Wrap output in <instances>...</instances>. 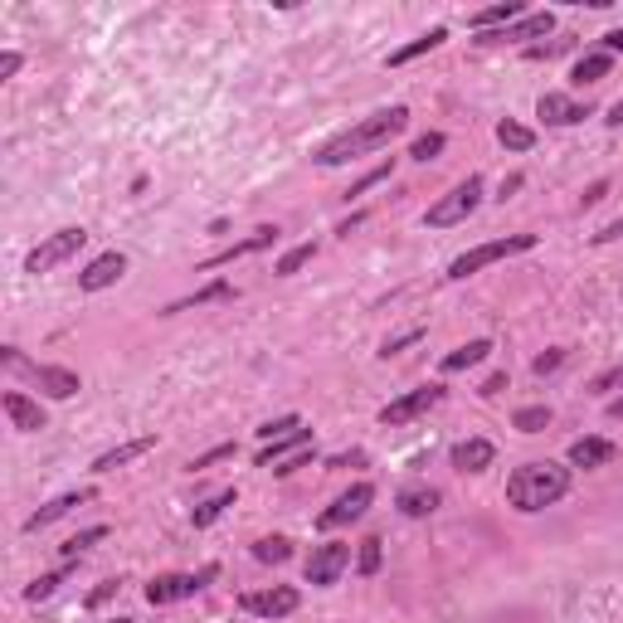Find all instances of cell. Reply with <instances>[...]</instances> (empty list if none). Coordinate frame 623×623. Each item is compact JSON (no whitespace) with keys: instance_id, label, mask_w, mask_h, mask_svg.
<instances>
[{"instance_id":"1","label":"cell","mask_w":623,"mask_h":623,"mask_svg":"<svg viewBox=\"0 0 623 623\" xmlns=\"http://www.w3.org/2000/svg\"><path fill=\"white\" fill-rule=\"evenodd\" d=\"M404 127H409V108H404V103L370 112L366 122H356L351 132L331 137L327 147L317 151V166H346V161H356V156H366V151L390 147V137H400Z\"/></svg>"},{"instance_id":"2","label":"cell","mask_w":623,"mask_h":623,"mask_svg":"<svg viewBox=\"0 0 623 623\" xmlns=\"http://www.w3.org/2000/svg\"><path fill=\"white\" fill-rule=\"evenodd\" d=\"M570 492V468L560 463H521L512 477H507V502L516 512H546L560 497Z\"/></svg>"},{"instance_id":"3","label":"cell","mask_w":623,"mask_h":623,"mask_svg":"<svg viewBox=\"0 0 623 623\" xmlns=\"http://www.w3.org/2000/svg\"><path fill=\"white\" fill-rule=\"evenodd\" d=\"M531 249H536V234H512V239L477 244V249H468V254H458L453 263H448V278H453V283H463V278L482 273L487 263H502V258H512V254H531Z\"/></svg>"},{"instance_id":"4","label":"cell","mask_w":623,"mask_h":623,"mask_svg":"<svg viewBox=\"0 0 623 623\" xmlns=\"http://www.w3.org/2000/svg\"><path fill=\"white\" fill-rule=\"evenodd\" d=\"M0 361H5L10 370H25V375L35 380L49 400H74L78 390H83L74 370H64V366H35V361H25V356H20V346H0Z\"/></svg>"},{"instance_id":"5","label":"cell","mask_w":623,"mask_h":623,"mask_svg":"<svg viewBox=\"0 0 623 623\" xmlns=\"http://www.w3.org/2000/svg\"><path fill=\"white\" fill-rule=\"evenodd\" d=\"M312 458H317V439H312V429H297L293 439L263 443V453H258V468H273L278 477H293L297 468H307Z\"/></svg>"},{"instance_id":"6","label":"cell","mask_w":623,"mask_h":623,"mask_svg":"<svg viewBox=\"0 0 623 623\" xmlns=\"http://www.w3.org/2000/svg\"><path fill=\"white\" fill-rule=\"evenodd\" d=\"M477 205H482V176H468V181H458L448 195H443L439 205H429V215H424V224L429 229H453V224H463L468 215H473Z\"/></svg>"},{"instance_id":"7","label":"cell","mask_w":623,"mask_h":623,"mask_svg":"<svg viewBox=\"0 0 623 623\" xmlns=\"http://www.w3.org/2000/svg\"><path fill=\"white\" fill-rule=\"evenodd\" d=\"M83 244H88V229H83V224H69V229L49 234L44 244H35V249L25 254V273H54V268L69 263Z\"/></svg>"},{"instance_id":"8","label":"cell","mask_w":623,"mask_h":623,"mask_svg":"<svg viewBox=\"0 0 623 623\" xmlns=\"http://www.w3.org/2000/svg\"><path fill=\"white\" fill-rule=\"evenodd\" d=\"M220 575V565H205V570H195V575H156L147 585V604H181V599H195L200 589L210 585Z\"/></svg>"},{"instance_id":"9","label":"cell","mask_w":623,"mask_h":623,"mask_svg":"<svg viewBox=\"0 0 623 623\" xmlns=\"http://www.w3.org/2000/svg\"><path fill=\"white\" fill-rule=\"evenodd\" d=\"M297 604H302V594L293 585H273V589H249V594H239V609L244 614H254V619H288L297 614Z\"/></svg>"},{"instance_id":"10","label":"cell","mask_w":623,"mask_h":623,"mask_svg":"<svg viewBox=\"0 0 623 623\" xmlns=\"http://www.w3.org/2000/svg\"><path fill=\"white\" fill-rule=\"evenodd\" d=\"M439 400H443V385H419V390H409V395L385 404V409H380V424H385V429H400V424H409V419L429 414Z\"/></svg>"},{"instance_id":"11","label":"cell","mask_w":623,"mask_h":623,"mask_svg":"<svg viewBox=\"0 0 623 623\" xmlns=\"http://www.w3.org/2000/svg\"><path fill=\"white\" fill-rule=\"evenodd\" d=\"M370 502H375V487H370V482H356L351 492H341V497L331 502L327 512L317 516V526H322V531H336V526H351V521H361V516H366V507H370Z\"/></svg>"},{"instance_id":"12","label":"cell","mask_w":623,"mask_h":623,"mask_svg":"<svg viewBox=\"0 0 623 623\" xmlns=\"http://www.w3.org/2000/svg\"><path fill=\"white\" fill-rule=\"evenodd\" d=\"M351 565V546L346 541H327V546L312 550V560H307V585L327 589L341 580V570Z\"/></svg>"},{"instance_id":"13","label":"cell","mask_w":623,"mask_h":623,"mask_svg":"<svg viewBox=\"0 0 623 623\" xmlns=\"http://www.w3.org/2000/svg\"><path fill=\"white\" fill-rule=\"evenodd\" d=\"M273 244H278V224H258L249 239H239V244H229V249H220V254L205 258V263H200V273L224 268V263H234V258H249V254H258V249H273Z\"/></svg>"},{"instance_id":"14","label":"cell","mask_w":623,"mask_h":623,"mask_svg":"<svg viewBox=\"0 0 623 623\" xmlns=\"http://www.w3.org/2000/svg\"><path fill=\"white\" fill-rule=\"evenodd\" d=\"M555 30V15L550 10H531V15H521L516 25L507 30H492V35H482L477 44H516V39H546Z\"/></svg>"},{"instance_id":"15","label":"cell","mask_w":623,"mask_h":623,"mask_svg":"<svg viewBox=\"0 0 623 623\" xmlns=\"http://www.w3.org/2000/svg\"><path fill=\"white\" fill-rule=\"evenodd\" d=\"M122 273H127V254L108 249V254H98L83 273H78V288H83V293H103V288H112Z\"/></svg>"},{"instance_id":"16","label":"cell","mask_w":623,"mask_h":623,"mask_svg":"<svg viewBox=\"0 0 623 623\" xmlns=\"http://www.w3.org/2000/svg\"><path fill=\"white\" fill-rule=\"evenodd\" d=\"M536 117H541L546 127H575V122H585V117H589V108H585V103H575L570 93H541Z\"/></svg>"},{"instance_id":"17","label":"cell","mask_w":623,"mask_h":623,"mask_svg":"<svg viewBox=\"0 0 623 623\" xmlns=\"http://www.w3.org/2000/svg\"><path fill=\"white\" fill-rule=\"evenodd\" d=\"M151 448H156V434H147V439H132V443H117V448H108V453H98V458H93V473H117V468H127V463L147 458Z\"/></svg>"},{"instance_id":"18","label":"cell","mask_w":623,"mask_h":623,"mask_svg":"<svg viewBox=\"0 0 623 623\" xmlns=\"http://www.w3.org/2000/svg\"><path fill=\"white\" fill-rule=\"evenodd\" d=\"M93 502V487H78V492H64V497H54L49 507H39L30 521H25V531H44V526H54L59 516H69L74 507H88Z\"/></svg>"},{"instance_id":"19","label":"cell","mask_w":623,"mask_h":623,"mask_svg":"<svg viewBox=\"0 0 623 623\" xmlns=\"http://www.w3.org/2000/svg\"><path fill=\"white\" fill-rule=\"evenodd\" d=\"M5 414H10V424L20 429V434H39L44 429V409H39L30 395H20V390H5Z\"/></svg>"},{"instance_id":"20","label":"cell","mask_w":623,"mask_h":623,"mask_svg":"<svg viewBox=\"0 0 623 623\" xmlns=\"http://www.w3.org/2000/svg\"><path fill=\"white\" fill-rule=\"evenodd\" d=\"M492 458H497V448H492L487 439L453 443V468H458V473H487V468H492Z\"/></svg>"},{"instance_id":"21","label":"cell","mask_w":623,"mask_h":623,"mask_svg":"<svg viewBox=\"0 0 623 623\" xmlns=\"http://www.w3.org/2000/svg\"><path fill=\"white\" fill-rule=\"evenodd\" d=\"M614 443L609 439H575L570 443V468H604V463H614Z\"/></svg>"},{"instance_id":"22","label":"cell","mask_w":623,"mask_h":623,"mask_svg":"<svg viewBox=\"0 0 623 623\" xmlns=\"http://www.w3.org/2000/svg\"><path fill=\"white\" fill-rule=\"evenodd\" d=\"M526 10H521V0H502V5H487V10H473L468 15V25H473L477 35H492V25H516Z\"/></svg>"},{"instance_id":"23","label":"cell","mask_w":623,"mask_h":623,"mask_svg":"<svg viewBox=\"0 0 623 623\" xmlns=\"http://www.w3.org/2000/svg\"><path fill=\"white\" fill-rule=\"evenodd\" d=\"M487 356H492V341L477 336V341H468V346H458V351L443 356V375H458V370H468V366H482Z\"/></svg>"},{"instance_id":"24","label":"cell","mask_w":623,"mask_h":623,"mask_svg":"<svg viewBox=\"0 0 623 623\" xmlns=\"http://www.w3.org/2000/svg\"><path fill=\"white\" fill-rule=\"evenodd\" d=\"M443 39H448V30H429V35H419V39H409V44H404V49H395V54H390V59H385V64H390V69H400V64H409V59H419V54H429V49H439Z\"/></svg>"},{"instance_id":"25","label":"cell","mask_w":623,"mask_h":623,"mask_svg":"<svg viewBox=\"0 0 623 623\" xmlns=\"http://www.w3.org/2000/svg\"><path fill=\"white\" fill-rule=\"evenodd\" d=\"M400 512L404 516H434V512H439V492H434V487H404V492H400Z\"/></svg>"},{"instance_id":"26","label":"cell","mask_w":623,"mask_h":623,"mask_svg":"<svg viewBox=\"0 0 623 623\" xmlns=\"http://www.w3.org/2000/svg\"><path fill=\"white\" fill-rule=\"evenodd\" d=\"M234 502H239V492H234V487H224V492H215L210 502H200V507L190 512V521H195V526H215V521L224 516V507H234Z\"/></svg>"},{"instance_id":"27","label":"cell","mask_w":623,"mask_h":623,"mask_svg":"<svg viewBox=\"0 0 623 623\" xmlns=\"http://www.w3.org/2000/svg\"><path fill=\"white\" fill-rule=\"evenodd\" d=\"M497 142L507 151H531L536 147V132L521 127V122H512V117H502V122H497Z\"/></svg>"},{"instance_id":"28","label":"cell","mask_w":623,"mask_h":623,"mask_svg":"<svg viewBox=\"0 0 623 623\" xmlns=\"http://www.w3.org/2000/svg\"><path fill=\"white\" fill-rule=\"evenodd\" d=\"M609 69H614V54H585L580 64H575V83L585 88V83H599V78H609Z\"/></svg>"},{"instance_id":"29","label":"cell","mask_w":623,"mask_h":623,"mask_svg":"<svg viewBox=\"0 0 623 623\" xmlns=\"http://www.w3.org/2000/svg\"><path fill=\"white\" fill-rule=\"evenodd\" d=\"M98 541H108V526H88V531H78V536H69L64 546H59V555H64V565H74L78 555L88 546H98Z\"/></svg>"},{"instance_id":"30","label":"cell","mask_w":623,"mask_h":623,"mask_svg":"<svg viewBox=\"0 0 623 623\" xmlns=\"http://www.w3.org/2000/svg\"><path fill=\"white\" fill-rule=\"evenodd\" d=\"M293 555V541L288 536H263V541H254V560H263V565H283Z\"/></svg>"},{"instance_id":"31","label":"cell","mask_w":623,"mask_h":623,"mask_svg":"<svg viewBox=\"0 0 623 623\" xmlns=\"http://www.w3.org/2000/svg\"><path fill=\"white\" fill-rule=\"evenodd\" d=\"M220 297H234V288L229 283H210V288H200V293L181 297V302H171L166 312H190V307H205V302H220Z\"/></svg>"},{"instance_id":"32","label":"cell","mask_w":623,"mask_h":623,"mask_svg":"<svg viewBox=\"0 0 623 623\" xmlns=\"http://www.w3.org/2000/svg\"><path fill=\"white\" fill-rule=\"evenodd\" d=\"M512 424L521 434H541V429H550V404H526V409H516Z\"/></svg>"},{"instance_id":"33","label":"cell","mask_w":623,"mask_h":623,"mask_svg":"<svg viewBox=\"0 0 623 623\" xmlns=\"http://www.w3.org/2000/svg\"><path fill=\"white\" fill-rule=\"evenodd\" d=\"M312 258H317V244H297V249H288V254L278 258V268H273V273H278V278H293L297 268H307Z\"/></svg>"},{"instance_id":"34","label":"cell","mask_w":623,"mask_h":623,"mask_svg":"<svg viewBox=\"0 0 623 623\" xmlns=\"http://www.w3.org/2000/svg\"><path fill=\"white\" fill-rule=\"evenodd\" d=\"M69 570H74V565H64V570H49V575H39L35 585L25 589V599H30V604H39V599H49L54 589L64 585V580H69Z\"/></svg>"},{"instance_id":"35","label":"cell","mask_w":623,"mask_h":623,"mask_svg":"<svg viewBox=\"0 0 623 623\" xmlns=\"http://www.w3.org/2000/svg\"><path fill=\"white\" fill-rule=\"evenodd\" d=\"M297 429H302V419H297V414H283V419H268V424L258 429V439H263V443H278V439H293Z\"/></svg>"},{"instance_id":"36","label":"cell","mask_w":623,"mask_h":623,"mask_svg":"<svg viewBox=\"0 0 623 623\" xmlns=\"http://www.w3.org/2000/svg\"><path fill=\"white\" fill-rule=\"evenodd\" d=\"M443 147H448V137H443V132H424V137H414L409 156H414V161H434Z\"/></svg>"},{"instance_id":"37","label":"cell","mask_w":623,"mask_h":623,"mask_svg":"<svg viewBox=\"0 0 623 623\" xmlns=\"http://www.w3.org/2000/svg\"><path fill=\"white\" fill-rule=\"evenodd\" d=\"M390 171H395V166H390V161H380V166H375V171H366L361 181H351V190H346V200H351V195H366L370 185H380L385 176H390Z\"/></svg>"},{"instance_id":"38","label":"cell","mask_w":623,"mask_h":623,"mask_svg":"<svg viewBox=\"0 0 623 623\" xmlns=\"http://www.w3.org/2000/svg\"><path fill=\"white\" fill-rule=\"evenodd\" d=\"M224 458H234V443H220V448H210V453H200V458H190V473H200V468H215Z\"/></svg>"},{"instance_id":"39","label":"cell","mask_w":623,"mask_h":623,"mask_svg":"<svg viewBox=\"0 0 623 623\" xmlns=\"http://www.w3.org/2000/svg\"><path fill=\"white\" fill-rule=\"evenodd\" d=\"M380 570V536H366L361 541V575H375Z\"/></svg>"},{"instance_id":"40","label":"cell","mask_w":623,"mask_h":623,"mask_svg":"<svg viewBox=\"0 0 623 623\" xmlns=\"http://www.w3.org/2000/svg\"><path fill=\"white\" fill-rule=\"evenodd\" d=\"M619 385H623V366H609L604 375H594V380H589V390H594V395H609V390H619Z\"/></svg>"},{"instance_id":"41","label":"cell","mask_w":623,"mask_h":623,"mask_svg":"<svg viewBox=\"0 0 623 623\" xmlns=\"http://www.w3.org/2000/svg\"><path fill=\"white\" fill-rule=\"evenodd\" d=\"M424 336V327H414V331H404V336H390L385 346H380V356H395V351H404V346H414Z\"/></svg>"},{"instance_id":"42","label":"cell","mask_w":623,"mask_h":623,"mask_svg":"<svg viewBox=\"0 0 623 623\" xmlns=\"http://www.w3.org/2000/svg\"><path fill=\"white\" fill-rule=\"evenodd\" d=\"M502 390H507V370H497V375H487V380H482V390H477V395H482V400H497V395H502Z\"/></svg>"},{"instance_id":"43","label":"cell","mask_w":623,"mask_h":623,"mask_svg":"<svg viewBox=\"0 0 623 623\" xmlns=\"http://www.w3.org/2000/svg\"><path fill=\"white\" fill-rule=\"evenodd\" d=\"M117 589H122V580H103V585L93 589V594H88V609H98V604H108L112 594H117Z\"/></svg>"},{"instance_id":"44","label":"cell","mask_w":623,"mask_h":623,"mask_svg":"<svg viewBox=\"0 0 623 623\" xmlns=\"http://www.w3.org/2000/svg\"><path fill=\"white\" fill-rule=\"evenodd\" d=\"M560 361H565V351H546V356H536V361H531V370H536V375H550Z\"/></svg>"},{"instance_id":"45","label":"cell","mask_w":623,"mask_h":623,"mask_svg":"<svg viewBox=\"0 0 623 623\" xmlns=\"http://www.w3.org/2000/svg\"><path fill=\"white\" fill-rule=\"evenodd\" d=\"M20 64H25V59H20L15 49H5V54H0V78H15L20 74Z\"/></svg>"},{"instance_id":"46","label":"cell","mask_w":623,"mask_h":623,"mask_svg":"<svg viewBox=\"0 0 623 623\" xmlns=\"http://www.w3.org/2000/svg\"><path fill=\"white\" fill-rule=\"evenodd\" d=\"M614 239H623V220H614L609 229H599V234H594V244H614Z\"/></svg>"},{"instance_id":"47","label":"cell","mask_w":623,"mask_h":623,"mask_svg":"<svg viewBox=\"0 0 623 623\" xmlns=\"http://www.w3.org/2000/svg\"><path fill=\"white\" fill-rule=\"evenodd\" d=\"M604 54H623V30H609V35H604Z\"/></svg>"},{"instance_id":"48","label":"cell","mask_w":623,"mask_h":623,"mask_svg":"<svg viewBox=\"0 0 623 623\" xmlns=\"http://www.w3.org/2000/svg\"><path fill=\"white\" fill-rule=\"evenodd\" d=\"M351 463H366V453H341V458H331V468H351Z\"/></svg>"},{"instance_id":"49","label":"cell","mask_w":623,"mask_h":623,"mask_svg":"<svg viewBox=\"0 0 623 623\" xmlns=\"http://www.w3.org/2000/svg\"><path fill=\"white\" fill-rule=\"evenodd\" d=\"M604 190H609V181H594V185H589V195H585V205H599V200H604Z\"/></svg>"},{"instance_id":"50","label":"cell","mask_w":623,"mask_h":623,"mask_svg":"<svg viewBox=\"0 0 623 623\" xmlns=\"http://www.w3.org/2000/svg\"><path fill=\"white\" fill-rule=\"evenodd\" d=\"M604 122H609V127H623V98L614 103V108H609V117H604Z\"/></svg>"},{"instance_id":"51","label":"cell","mask_w":623,"mask_h":623,"mask_svg":"<svg viewBox=\"0 0 623 623\" xmlns=\"http://www.w3.org/2000/svg\"><path fill=\"white\" fill-rule=\"evenodd\" d=\"M609 419H623V395L614 404H609Z\"/></svg>"},{"instance_id":"52","label":"cell","mask_w":623,"mask_h":623,"mask_svg":"<svg viewBox=\"0 0 623 623\" xmlns=\"http://www.w3.org/2000/svg\"><path fill=\"white\" fill-rule=\"evenodd\" d=\"M108 623H132V619H108Z\"/></svg>"}]
</instances>
